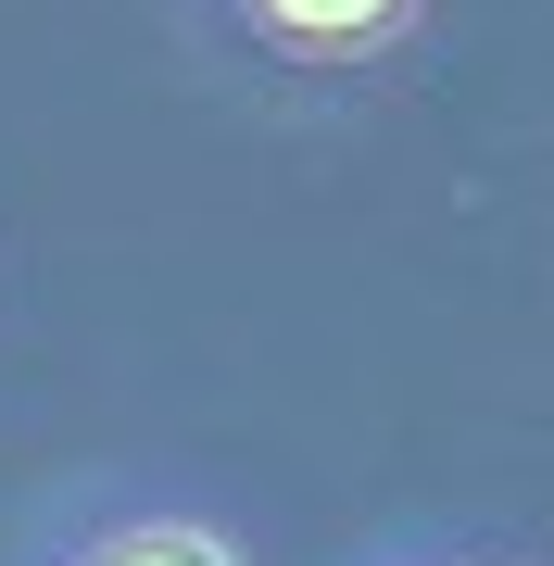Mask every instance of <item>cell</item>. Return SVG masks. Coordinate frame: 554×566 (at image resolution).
Here are the masks:
<instances>
[{"instance_id": "obj_1", "label": "cell", "mask_w": 554, "mask_h": 566, "mask_svg": "<svg viewBox=\"0 0 554 566\" xmlns=\"http://www.w3.org/2000/svg\"><path fill=\"white\" fill-rule=\"evenodd\" d=\"M202 13L278 76H378L416 51L429 0H202Z\"/></svg>"}, {"instance_id": "obj_2", "label": "cell", "mask_w": 554, "mask_h": 566, "mask_svg": "<svg viewBox=\"0 0 554 566\" xmlns=\"http://www.w3.org/2000/svg\"><path fill=\"white\" fill-rule=\"evenodd\" d=\"M25 566H252L227 542V516L202 504H165V491H102V504H63Z\"/></svg>"}, {"instance_id": "obj_3", "label": "cell", "mask_w": 554, "mask_h": 566, "mask_svg": "<svg viewBox=\"0 0 554 566\" xmlns=\"http://www.w3.org/2000/svg\"><path fill=\"white\" fill-rule=\"evenodd\" d=\"M404 566H530V554H492V542H441V528H416Z\"/></svg>"}, {"instance_id": "obj_4", "label": "cell", "mask_w": 554, "mask_h": 566, "mask_svg": "<svg viewBox=\"0 0 554 566\" xmlns=\"http://www.w3.org/2000/svg\"><path fill=\"white\" fill-rule=\"evenodd\" d=\"M366 566H404V542H378V554H366Z\"/></svg>"}]
</instances>
